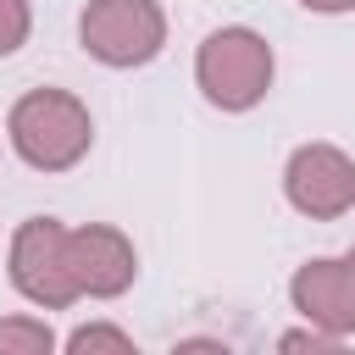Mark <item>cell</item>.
I'll return each instance as SVG.
<instances>
[{
	"instance_id": "obj_5",
	"label": "cell",
	"mask_w": 355,
	"mask_h": 355,
	"mask_svg": "<svg viewBox=\"0 0 355 355\" xmlns=\"http://www.w3.org/2000/svg\"><path fill=\"white\" fill-rule=\"evenodd\" d=\"M283 200L311 222H338L355 205V161L327 139L294 144L283 161Z\"/></svg>"
},
{
	"instance_id": "obj_13",
	"label": "cell",
	"mask_w": 355,
	"mask_h": 355,
	"mask_svg": "<svg viewBox=\"0 0 355 355\" xmlns=\"http://www.w3.org/2000/svg\"><path fill=\"white\" fill-rule=\"evenodd\" d=\"M338 261H344V283H349V300H355V244H349Z\"/></svg>"
},
{
	"instance_id": "obj_4",
	"label": "cell",
	"mask_w": 355,
	"mask_h": 355,
	"mask_svg": "<svg viewBox=\"0 0 355 355\" xmlns=\"http://www.w3.org/2000/svg\"><path fill=\"white\" fill-rule=\"evenodd\" d=\"M6 277L39 311H67V305L83 300L78 283H72V266H67V227L55 216L17 222L11 244H6Z\"/></svg>"
},
{
	"instance_id": "obj_1",
	"label": "cell",
	"mask_w": 355,
	"mask_h": 355,
	"mask_svg": "<svg viewBox=\"0 0 355 355\" xmlns=\"http://www.w3.org/2000/svg\"><path fill=\"white\" fill-rule=\"evenodd\" d=\"M6 139L33 172H72L94 144V116L72 89H28L6 111Z\"/></svg>"
},
{
	"instance_id": "obj_12",
	"label": "cell",
	"mask_w": 355,
	"mask_h": 355,
	"mask_svg": "<svg viewBox=\"0 0 355 355\" xmlns=\"http://www.w3.org/2000/svg\"><path fill=\"white\" fill-rule=\"evenodd\" d=\"M305 11H316V17H344V11H355V0H300Z\"/></svg>"
},
{
	"instance_id": "obj_2",
	"label": "cell",
	"mask_w": 355,
	"mask_h": 355,
	"mask_svg": "<svg viewBox=\"0 0 355 355\" xmlns=\"http://www.w3.org/2000/svg\"><path fill=\"white\" fill-rule=\"evenodd\" d=\"M272 78H277V55L272 44L244 28V22H227V28H211L194 50V83L205 94V105L227 111V116H244L255 111L266 94H272Z\"/></svg>"
},
{
	"instance_id": "obj_3",
	"label": "cell",
	"mask_w": 355,
	"mask_h": 355,
	"mask_svg": "<svg viewBox=\"0 0 355 355\" xmlns=\"http://www.w3.org/2000/svg\"><path fill=\"white\" fill-rule=\"evenodd\" d=\"M78 44L111 72L150 67L166 50V11L155 0H89L78 17Z\"/></svg>"
},
{
	"instance_id": "obj_6",
	"label": "cell",
	"mask_w": 355,
	"mask_h": 355,
	"mask_svg": "<svg viewBox=\"0 0 355 355\" xmlns=\"http://www.w3.org/2000/svg\"><path fill=\"white\" fill-rule=\"evenodd\" d=\"M67 266L83 300H116L139 277V250L122 227L83 222V227H67Z\"/></svg>"
},
{
	"instance_id": "obj_7",
	"label": "cell",
	"mask_w": 355,
	"mask_h": 355,
	"mask_svg": "<svg viewBox=\"0 0 355 355\" xmlns=\"http://www.w3.org/2000/svg\"><path fill=\"white\" fill-rule=\"evenodd\" d=\"M288 305L311 327H327L338 338H355V300H349V283H344V261L338 255H311L305 266H294Z\"/></svg>"
},
{
	"instance_id": "obj_9",
	"label": "cell",
	"mask_w": 355,
	"mask_h": 355,
	"mask_svg": "<svg viewBox=\"0 0 355 355\" xmlns=\"http://www.w3.org/2000/svg\"><path fill=\"white\" fill-rule=\"evenodd\" d=\"M61 344H67L72 355H89V349H116V355H128V349H133V333H122V327H111V322H83V327H72Z\"/></svg>"
},
{
	"instance_id": "obj_10",
	"label": "cell",
	"mask_w": 355,
	"mask_h": 355,
	"mask_svg": "<svg viewBox=\"0 0 355 355\" xmlns=\"http://www.w3.org/2000/svg\"><path fill=\"white\" fill-rule=\"evenodd\" d=\"M33 33V6L28 0H0V55H17Z\"/></svg>"
},
{
	"instance_id": "obj_11",
	"label": "cell",
	"mask_w": 355,
	"mask_h": 355,
	"mask_svg": "<svg viewBox=\"0 0 355 355\" xmlns=\"http://www.w3.org/2000/svg\"><path fill=\"white\" fill-rule=\"evenodd\" d=\"M277 349H327V355H333V349H344V338H338V333H327V327H311V322H305V327L283 333V338H277Z\"/></svg>"
},
{
	"instance_id": "obj_8",
	"label": "cell",
	"mask_w": 355,
	"mask_h": 355,
	"mask_svg": "<svg viewBox=\"0 0 355 355\" xmlns=\"http://www.w3.org/2000/svg\"><path fill=\"white\" fill-rule=\"evenodd\" d=\"M61 338L44 316H0V355H50Z\"/></svg>"
}]
</instances>
